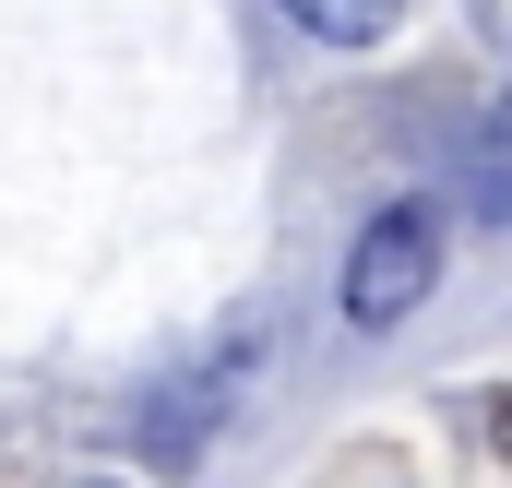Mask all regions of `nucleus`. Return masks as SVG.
I'll return each instance as SVG.
<instances>
[{"mask_svg": "<svg viewBox=\"0 0 512 488\" xmlns=\"http://www.w3.org/2000/svg\"><path fill=\"white\" fill-rule=\"evenodd\" d=\"M477 429H489V453L512 465V393H489V417H477Z\"/></svg>", "mask_w": 512, "mask_h": 488, "instance_id": "3", "label": "nucleus"}, {"mask_svg": "<svg viewBox=\"0 0 512 488\" xmlns=\"http://www.w3.org/2000/svg\"><path fill=\"white\" fill-rule=\"evenodd\" d=\"M286 24H310L322 48H382L393 24H405V0H274Z\"/></svg>", "mask_w": 512, "mask_h": 488, "instance_id": "2", "label": "nucleus"}, {"mask_svg": "<svg viewBox=\"0 0 512 488\" xmlns=\"http://www.w3.org/2000/svg\"><path fill=\"white\" fill-rule=\"evenodd\" d=\"M429 286H441V215L429 203H382L358 227V250H346V322L358 334H393Z\"/></svg>", "mask_w": 512, "mask_h": 488, "instance_id": "1", "label": "nucleus"}]
</instances>
